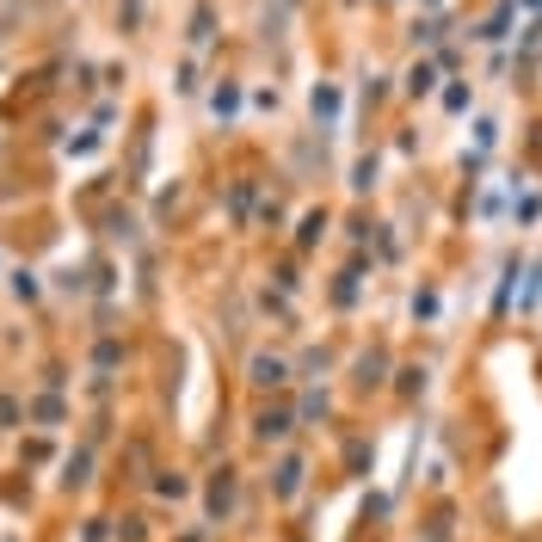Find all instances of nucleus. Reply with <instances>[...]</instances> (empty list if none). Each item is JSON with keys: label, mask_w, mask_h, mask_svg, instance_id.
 <instances>
[{"label": "nucleus", "mask_w": 542, "mask_h": 542, "mask_svg": "<svg viewBox=\"0 0 542 542\" xmlns=\"http://www.w3.org/2000/svg\"><path fill=\"white\" fill-rule=\"evenodd\" d=\"M210 26H216V13L198 6V13H191V44H210Z\"/></svg>", "instance_id": "5"}, {"label": "nucleus", "mask_w": 542, "mask_h": 542, "mask_svg": "<svg viewBox=\"0 0 542 542\" xmlns=\"http://www.w3.org/2000/svg\"><path fill=\"white\" fill-rule=\"evenodd\" d=\"M432 80H438V68H432V62H419L414 75H407V93H432Z\"/></svg>", "instance_id": "6"}, {"label": "nucleus", "mask_w": 542, "mask_h": 542, "mask_svg": "<svg viewBox=\"0 0 542 542\" xmlns=\"http://www.w3.org/2000/svg\"><path fill=\"white\" fill-rule=\"evenodd\" d=\"M284 376H290L284 358H253V383H259V388H278Z\"/></svg>", "instance_id": "2"}, {"label": "nucleus", "mask_w": 542, "mask_h": 542, "mask_svg": "<svg viewBox=\"0 0 542 542\" xmlns=\"http://www.w3.org/2000/svg\"><path fill=\"white\" fill-rule=\"evenodd\" d=\"M234 512V468H216L210 481V517H229Z\"/></svg>", "instance_id": "1"}, {"label": "nucleus", "mask_w": 542, "mask_h": 542, "mask_svg": "<svg viewBox=\"0 0 542 542\" xmlns=\"http://www.w3.org/2000/svg\"><path fill=\"white\" fill-rule=\"evenodd\" d=\"M296 481H302V463H284V468H278V493H284V499L296 493Z\"/></svg>", "instance_id": "7"}, {"label": "nucleus", "mask_w": 542, "mask_h": 542, "mask_svg": "<svg viewBox=\"0 0 542 542\" xmlns=\"http://www.w3.org/2000/svg\"><path fill=\"white\" fill-rule=\"evenodd\" d=\"M253 432H259L265 444H271V438H284V432H290V414H259V425H253Z\"/></svg>", "instance_id": "3"}, {"label": "nucleus", "mask_w": 542, "mask_h": 542, "mask_svg": "<svg viewBox=\"0 0 542 542\" xmlns=\"http://www.w3.org/2000/svg\"><path fill=\"white\" fill-rule=\"evenodd\" d=\"M339 111V87H314V118H333Z\"/></svg>", "instance_id": "4"}]
</instances>
